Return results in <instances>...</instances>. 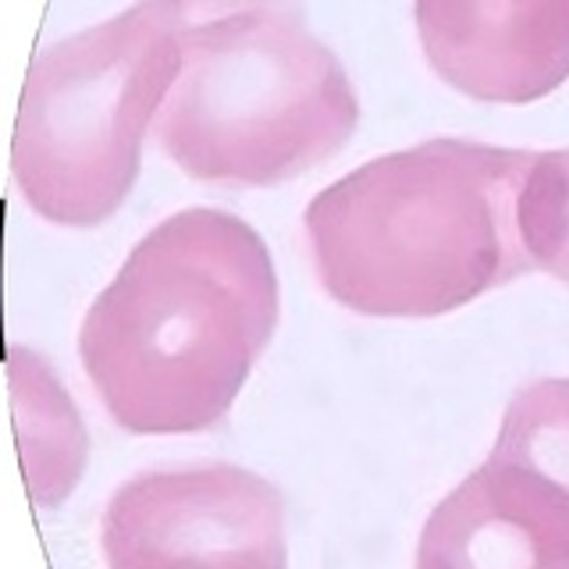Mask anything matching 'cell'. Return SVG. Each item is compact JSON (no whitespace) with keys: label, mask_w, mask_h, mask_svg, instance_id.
I'll return each instance as SVG.
<instances>
[{"label":"cell","mask_w":569,"mask_h":569,"mask_svg":"<svg viewBox=\"0 0 569 569\" xmlns=\"http://www.w3.org/2000/svg\"><path fill=\"white\" fill-rule=\"evenodd\" d=\"M520 239L533 267L569 284V147L533 157L520 189Z\"/></svg>","instance_id":"9"},{"label":"cell","mask_w":569,"mask_h":569,"mask_svg":"<svg viewBox=\"0 0 569 569\" xmlns=\"http://www.w3.org/2000/svg\"><path fill=\"white\" fill-rule=\"evenodd\" d=\"M435 76L485 103H533L569 82V0H417Z\"/></svg>","instance_id":"6"},{"label":"cell","mask_w":569,"mask_h":569,"mask_svg":"<svg viewBox=\"0 0 569 569\" xmlns=\"http://www.w3.org/2000/svg\"><path fill=\"white\" fill-rule=\"evenodd\" d=\"M533 157L427 139L320 189L302 228L325 292L363 317H441L533 271L520 239Z\"/></svg>","instance_id":"2"},{"label":"cell","mask_w":569,"mask_h":569,"mask_svg":"<svg viewBox=\"0 0 569 569\" xmlns=\"http://www.w3.org/2000/svg\"><path fill=\"white\" fill-rule=\"evenodd\" d=\"M281 313L267 242L228 210L192 207L142 236L93 299L79 360L129 435L218 427Z\"/></svg>","instance_id":"1"},{"label":"cell","mask_w":569,"mask_h":569,"mask_svg":"<svg viewBox=\"0 0 569 569\" xmlns=\"http://www.w3.org/2000/svg\"><path fill=\"white\" fill-rule=\"evenodd\" d=\"M174 8H182L192 18H218V14H236V11H249V8H267L274 0H171Z\"/></svg>","instance_id":"10"},{"label":"cell","mask_w":569,"mask_h":569,"mask_svg":"<svg viewBox=\"0 0 569 569\" xmlns=\"http://www.w3.org/2000/svg\"><path fill=\"white\" fill-rule=\"evenodd\" d=\"M107 569H284V498L228 462L139 473L107 502Z\"/></svg>","instance_id":"5"},{"label":"cell","mask_w":569,"mask_h":569,"mask_svg":"<svg viewBox=\"0 0 569 569\" xmlns=\"http://www.w3.org/2000/svg\"><path fill=\"white\" fill-rule=\"evenodd\" d=\"M491 456L569 495V378H541L516 391Z\"/></svg>","instance_id":"8"},{"label":"cell","mask_w":569,"mask_h":569,"mask_svg":"<svg viewBox=\"0 0 569 569\" xmlns=\"http://www.w3.org/2000/svg\"><path fill=\"white\" fill-rule=\"evenodd\" d=\"M356 121L342 61L299 14L267 4L186 26L153 132L189 178L281 186L342 150Z\"/></svg>","instance_id":"3"},{"label":"cell","mask_w":569,"mask_h":569,"mask_svg":"<svg viewBox=\"0 0 569 569\" xmlns=\"http://www.w3.org/2000/svg\"><path fill=\"white\" fill-rule=\"evenodd\" d=\"M189 14L139 0L36 53L11 142L26 203L61 228L111 221L139 178L147 129L182 71Z\"/></svg>","instance_id":"4"},{"label":"cell","mask_w":569,"mask_h":569,"mask_svg":"<svg viewBox=\"0 0 569 569\" xmlns=\"http://www.w3.org/2000/svg\"><path fill=\"white\" fill-rule=\"evenodd\" d=\"M417 569H569V495L491 456L427 516Z\"/></svg>","instance_id":"7"}]
</instances>
